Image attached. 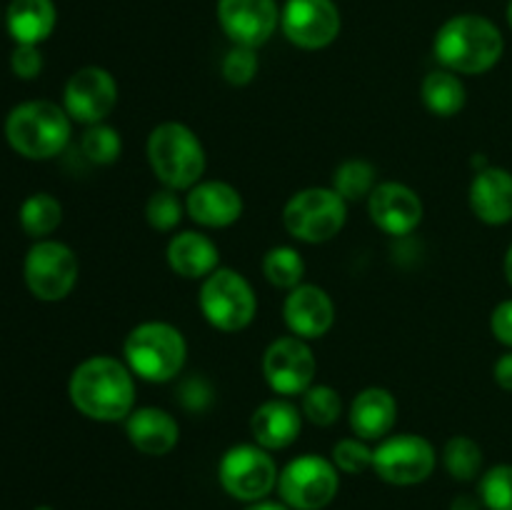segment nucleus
Masks as SVG:
<instances>
[{
	"label": "nucleus",
	"instance_id": "nucleus-1",
	"mask_svg": "<svg viewBox=\"0 0 512 510\" xmlns=\"http://www.w3.org/2000/svg\"><path fill=\"white\" fill-rule=\"evenodd\" d=\"M68 395L85 418L118 423L135 410V375L123 360L93 355L73 370Z\"/></svg>",
	"mask_w": 512,
	"mask_h": 510
},
{
	"label": "nucleus",
	"instance_id": "nucleus-2",
	"mask_svg": "<svg viewBox=\"0 0 512 510\" xmlns=\"http://www.w3.org/2000/svg\"><path fill=\"white\" fill-rule=\"evenodd\" d=\"M433 50L445 70L458 75H483L503 58L505 38L493 20L463 13L440 25Z\"/></svg>",
	"mask_w": 512,
	"mask_h": 510
},
{
	"label": "nucleus",
	"instance_id": "nucleus-3",
	"mask_svg": "<svg viewBox=\"0 0 512 510\" xmlns=\"http://www.w3.org/2000/svg\"><path fill=\"white\" fill-rule=\"evenodd\" d=\"M148 163L155 178L170 190H190L203 180L205 148L185 123H160L148 135Z\"/></svg>",
	"mask_w": 512,
	"mask_h": 510
},
{
	"label": "nucleus",
	"instance_id": "nucleus-4",
	"mask_svg": "<svg viewBox=\"0 0 512 510\" xmlns=\"http://www.w3.org/2000/svg\"><path fill=\"white\" fill-rule=\"evenodd\" d=\"M125 365L148 383H168L183 370L188 343L175 325L165 320H145L135 325L123 343Z\"/></svg>",
	"mask_w": 512,
	"mask_h": 510
},
{
	"label": "nucleus",
	"instance_id": "nucleus-5",
	"mask_svg": "<svg viewBox=\"0 0 512 510\" xmlns=\"http://www.w3.org/2000/svg\"><path fill=\"white\" fill-rule=\"evenodd\" d=\"M5 138L23 158H55L70 140V115L50 100H28L10 110L5 120Z\"/></svg>",
	"mask_w": 512,
	"mask_h": 510
},
{
	"label": "nucleus",
	"instance_id": "nucleus-6",
	"mask_svg": "<svg viewBox=\"0 0 512 510\" xmlns=\"http://www.w3.org/2000/svg\"><path fill=\"white\" fill-rule=\"evenodd\" d=\"M198 305L205 320L223 333L245 330L258 313L253 285L233 268H215L208 278H203Z\"/></svg>",
	"mask_w": 512,
	"mask_h": 510
},
{
	"label": "nucleus",
	"instance_id": "nucleus-7",
	"mask_svg": "<svg viewBox=\"0 0 512 510\" xmlns=\"http://www.w3.org/2000/svg\"><path fill=\"white\" fill-rule=\"evenodd\" d=\"M348 203L333 188L298 190L283 208V225L300 243H328L343 230Z\"/></svg>",
	"mask_w": 512,
	"mask_h": 510
},
{
	"label": "nucleus",
	"instance_id": "nucleus-8",
	"mask_svg": "<svg viewBox=\"0 0 512 510\" xmlns=\"http://www.w3.org/2000/svg\"><path fill=\"white\" fill-rule=\"evenodd\" d=\"M278 465H275L270 450L260 448L258 443H240L225 450L218 465V478L225 493L233 495L243 503H258L265 495L273 493L278 485Z\"/></svg>",
	"mask_w": 512,
	"mask_h": 510
},
{
	"label": "nucleus",
	"instance_id": "nucleus-9",
	"mask_svg": "<svg viewBox=\"0 0 512 510\" xmlns=\"http://www.w3.org/2000/svg\"><path fill=\"white\" fill-rule=\"evenodd\" d=\"M340 488V475L333 460L320 455H300L290 460L278 475V493L293 510H323L333 503Z\"/></svg>",
	"mask_w": 512,
	"mask_h": 510
},
{
	"label": "nucleus",
	"instance_id": "nucleus-10",
	"mask_svg": "<svg viewBox=\"0 0 512 510\" xmlns=\"http://www.w3.org/2000/svg\"><path fill=\"white\" fill-rule=\"evenodd\" d=\"M78 258L60 240H38L28 250L23 263L25 285L30 293L45 303H58L68 298L78 283Z\"/></svg>",
	"mask_w": 512,
	"mask_h": 510
},
{
	"label": "nucleus",
	"instance_id": "nucleus-11",
	"mask_svg": "<svg viewBox=\"0 0 512 510\" xmlns=\"http://www.w3.org/2000/svg\"><path fill=\"white\" fill-rule=\"evenodd\" d=\"M438 455L423 435L400 433L380 440L373 450V470L390 485H418L433 475Z\"/></svg>",
	"mask_w": 512,
	"mask_h": 510
},
{
	"label": "nucleus",
	"instance_id": "nucleus-12",
	"mask_svg": "<svg viewBox=\"0 0 512 510\" xmlns=\"http://www.w3.org/2000/svg\"><path fill=\"white\" fill-rule=\"evenodd\" d=\"M318 363L310 350L308 340L298 335H283L273 340L263 355V375L273 393L290 398V395H303L313 385Z\"/></svg>",
	"mask_w": 512,
	"mask_h": 510
},
{
	"label": "nucleus",
	"instance_id": "nucleus-13",
	"mask_svg": "<svg viewBox=\"0 0 512 510\" xmlns=\"http://www.w3.org/2000/svg\"><path fill=\"white\" fill-rule=\"evenodd\" d=\"M118 105V83L113 75L98 65H88L70 75L65 83L63 108L70 120L83 125L103 123Z\"/></svg>",
	"mask_w": 512,
	"mask_h": 510
},
{
	"label": "nucleus",
	"instance_id": "nucleus-14",
	"mask_svg": "<svg viewBox=\"0 0 512 510\" xmlns=\"http://www.w3.org/2000/svg\"><path fill=\"white\" fill-rule=\"evenodd\" d=\"M280 28L298 48H328L340 35V10L333 0H288L280 10Z\"/></svg>",
	"mask_w": 512,
	"mask_h": 510
},
{
	"label": "nucleus",
	"instance_id": "nucleus-15",
	"mask_svg": "<svg viewBox=\"0 0 512 510\" xmlns=\"http://www.w3.org/2000/svg\"><path fill=\"white\" fill-rule=\"evenodd\" d=\"M218 20L233 45L258 50L280 25V10L275 0H218Z\"/></svg>",
	"mask_w": 512,
	"mask_h": 510
},
{
	"label": "nucleus",
	"instance_id": "nucleus-16",
	"mask_svg": "<svg viewBox=\"0 0 512 510\" xmlns=\"http://www.w3.org/2000/svg\"><path fill=\"white\" fill-rule=\"evenodd\" d=\"M368 213L383 233L403 238V235L413 233L423 220V200L405 183L388 180V183L375 185V190L370 193Z\"/></svg>",
	"mask_w": 512,
	"mask_h": 510
},
{
	"label": "nucleus",
	"instance_id": "nucleus-17",
	"mask_svg": "<svg viewBox=\"0 0 512 510\" xmlns=\"http://www.w3.org/2000/svg\"><path fill=\"white\" fill-rule=\"evenodd\" d=\"M283 318L290 335L315 340L323 338L333 328L335 305L323 288L300 283L298 288L288 290V298L283 303Z\"/></svg>",
	"mask_w": 512,
	"mask_h": 510
},
{
	"label": "nucleus",
	"instance_id": "nucleus-18",
	"mask_svg": "<svg viewBox=\"0 0 512 510\" xmlns=\"http://www.w3.org/2000/svg\"><path fill=\"white\" fill-rule=\"evenodd\" d=\"M185 213L203 228H228L243 215V195L225 180H200L188 190Z\"/></svg>",
	"mask_w": 512,
	"mask_h": 510
},
{
	"label": "nucleus",
	"instance_id": "nucleus-19",
	"mask_svg": "<svg viewBox=\"0 0 512 510\" xmlns=\"http://www.w3.org/2000/svg\"><path fill=\"white\" fill-rule=\"evenodd\" d=\"M470 210L485 225H505L512 220V173L498 165L478 170L470 183Z\"/></svg>",
	"mask_w": 512,
	"mask_h": 510
},
{
	"label": "nucleus",
	"instance_id": "nucleus-20",
	"mask_svg": "<svg viewBox=\"0 0 512 510\" xmlns=\"http://www.w3.org/2000/svg\"><path fill=\"white\" fill-rule=\"evenodd\" d=\"M300 430H303V410L285 398L265 400L250 418V433L265 450L288 448L298 440Z\"/></svg>",
	"mask_w": 512,
	"mask_h": 510
},
{
	"label": "nucleus",
	"instance_id": "nucleus-21",
	"mask_svg": "<svg viewBox=\"0 0 512 510\" xmlns=\"http://www.w3.org/2000/svg\"><path fill=\"white\" fill-rule=\"evenodd\" d=\"M125 433L135 450L145 455H168L178 445L180 425L163 408H135L125 418Z\"/></svg>",
	"mask_w": 512,
	"mask_h": 510
},
{
	"label": "nucleus",
	"instance_id": "nucleus-22",
	"mask_svg": "<svg viewBox=\"0 0 512 510\" xmlns=\"http://www.w3.org/2000/svg\"><path fill=\"white\" fill-rule=\"evenodd\" d=\"M350 428L363 440H383L398 420V400L388 388H365L350 403Z\"/></svg>",
	"mask_w": 512,
	"mask_h": 510
},
{
	"label": "nucleus",
	"instance_id": "nucleus-23",
	"mask_svg": "<svg viewBox=\"0 0 512 510\" xmlns=\"http://www.w3.org/2000/svg\"><path fill=\"white\" fill-rule=\"evenodd\" d=\"M168 265L175 275L188 280H203L220 268V250L208 235L195 233V230H183L173 235L168 243Z\"/></svg>",
	"mask_w": 512,
	"mask_h": 510
},
{
	"label": "nucleus",
	"instance_id": "nucleus-24",
	"mask_svg": "<svg viewBox=\"0 0 512 510\" xmlns=\"http://www.w3.org/2000/svg\"><path fill=\"white\" fill-rule=\"evenodd\" d=\"M5 20H8V33L13 35L15 43L38 45L50 38L58 13H55L53 0H13L8 5Z\"/></svg>",
	"mask_w": 512,
	"mask_h": 510
},
{
	"label": "nucleus",
	"instance_id": "nucleus-25",
	"mask_svg": "<svg viewBox=\"0 0 512 510\" xmlns=\"http://www.w3.org/2000/svg\"><path fill=\"white\" fill-rule=\"evenodd\" d=\"M420 95H423L425 108L433 115H440V118L458 115L465 108V100H468V90H465L460 75L445 68L425 75L423 85H420Z\"/></svg>",
	"mask_w": 512,
	"mask_h": 510
},
{
	"label": "nucleus",
	"instance_id": "nucleus-26",
	"mask_svg": "<svg viewBox=\"0 0 512 510\" xmlns=\"http://www.w3.org/2000/svg\"><path fill=\"white\" fill-rule=\"evenodd\" d=\"M263 275L280 290H293L305 278V260L290 245H275L263 255Z\"/></svg>",
	"mask_w": 512,
	"mask_h": 510
},
{
	"label": "nucleus",
	"instance_id": "nucleus-27",
	"mask_svg": "<svg viewBox=\"0 0 512 510\" xmlns=\"http://www.w3.org/2000/svg\"><path fill=\"white\" fill-rule=\"evenodd\" d=\"M63 220V205L50 193H35L20 205V228L30 238H45L53 233Z\"/></svg>",
	"mask_w": 512,
	"mask_h": 510
},
{
	"label": "nucleus",
	"instance_id": "nucleus-28",
	"mask_svg": "<svg viewBox=\"0 0 512 510\" xmlns=\"http://www.w3.org/2000/svg\"><path fill=\"white\" fill-rule=\"evenodd\" d=\"M375 168L363 158L345 160L333 173V190L345 200V203H358V200L370 198L375 190Z\"/></svg>",
	"mask_w": 512,
	"mask_h": 510
},
{
	"label": "nucleus",
	"instance_id": "nucleus-29",
	"mask_svg": "<svg viewBox=\"0 0 512 510\" xmlns=\"http://www.w3.org/2000/svg\"><path fill=\"white\" fill-rule=\"evenodd\" d=\"M443 465L455 480H473L483 470V448L468 435H455L443 448Z\"/></svg>",
	"mask_w": 512,
	"mask_h": 510
},
{
	"label": "nucleus",
	"instance_id": "nucleus-30",
	"mask_svg": "<svg viewBox=\"0 0 512 510\" xmlns=\"http://www.w3.org/2000/svg\"><path fill=\"white\" fill-rule=\"evenodd\" d=\"M80 153L93 165H110L123 153V138H120V133L113 125H88L83 138H80Z\"/></svg>",
	"mask_w": 512,
	"mask_h": 510
},
{
	"label": "nucleus",
	"instance_id": "nucleus-31",
	"mask_svg": "<svg viewBox=\"0 0 512 510\" xmlns=\"http://www.w3.org/2000/svg\"><path fill=\"white\" fill-rule=\"evenodd\" d=\"M300 410H303V418L310 420L313 425L320 428H328V425L338 423L340 413H343V400L340 393L330 385H310L303 395H300Z\"/></svg>",
	"mask_w": 512,
	"mask_h": 510
},
{
	"label": "nucleus",
	"instance_id": "nucleus-32",
	"mask_svg": "<svg viewBox=\"0 0 512 510\" xmlns=\"http://www.w3.org/2000/svg\"><path fill=\"white\" fill-rule=\"evenodd\" d=\"M185 205L180 203L178 190L163 188L158 193H153L145 203V220L153 230L160 233H170L173 228H178V223L183 220Z\"/></svg>",
	"mask_w": 512,
	"mask_h": 510
},
{
	"label": "nucleus",
	"instance_id": "nucleus-33",
	"mask_svg": "<svg viewBox=\"0 0 512 510\" xmlns=\"http://www.w3.org/2000/svg\"><path fill=\"white\" fill-rule=\"evenodd\" d=\"M480 500L488 510H512V465H495L480 478Z\"/></svg>",
	"mask_w": 512,
	"mask_h": 510
},
{
	"label": "nucleus",
	"instance_id": "nucleus-34",
	"mask_svg": "<svg viewBox=\"0 0 512 510\" xmlns=\"http://www.w3.org/2000/svg\"><path fill=\"white\" fill-rule=\"evenodd\" d=\"M258 68V53H255V48H248V45H233V48L225 53L223 65H220L223 78L228 80L230 85H238V88L240 85L253 83V78L258 75Z\"/></svg>",
	"mask_w": 512,
	"mask_h": 510
},
{
	"label": "nucleus",
	"instance_id": "nucleus-35",
	"mask_svg": "<svg viewBox=\"0 0 512 510\" xmlns=\"http://www.w3.org/2000/svg\"><path fill=\"white\" fill-rule=\"evenodd\" d=\"M333 463L340 473L358 475L373 468V450L365 445L363 438H343L333 448Z\"/></svg>",
	"mask_w": 512,
	"mask_h": 510
},
{
	"label": "nucleus",
	"instance_id": "nucleus-36",
	"mask_svg": "<svg viewBox=\"0 0 512 510\" xmlns=\"http://www.w3.org/2000/svg\"><path fill=\"white\" fill-rule=\"evenodd\" d=\"M10 68L20 80L38 78L40 70H43V55H40L38 45H15L13 55H10Z\"/></svg>",
	"mask_w": 512,
	"mask_h": 510
},
{
	"label": "nucleus",
	"instance_id": "nucleus-37",
	"mask_svg": "<svg viewBox=\"0 0 512 510\" xmlns=\"http://www.w3.org/2000/svg\"><path fill=\"white\" fill-rule=\"evenodd\" d=\"M490 330H493L498 343L512 350V298L495 305L493 315H490Z\"/></svg>",
	"mask_w": 512,
	"mask_h": 510
},
{
	"label": "nucleus",
	"instance_id": "nucleus-38",
	"mask_svg": "<svg viewBox=\"0 0 512 510\" xmlns=\"http://www.w3.org/2000/svg\"><path fill=\"white\" fill-rule=\"evenodd\" d=\"M180 403L188 410H203L210 403V388L203 378H190L180 385Z\"/></svg>",
	"mask_w": 512,
	"mask_h": 510
},
{
	"label": "nucleus",
	"instance_id": "nucleus-39",
	"mask_svg": "<svg viewBox=\"0 0 512 510\" xmlns=\"http://www.w3.org/2000/svg\"><path fill=\"white\" fill-rule=\"evenodd\" d=\"M493 378L500 388L512 393V350H508V353H503L498 360H495Z\"/></svg>",
	"mask_w": 512,
	"mask_h": 510
},
{
	"label": "nucleus",
	"instance_id": "nucleus-40",
	"mask_svg": "<svg viewBox=\"0 0 512 510\" xmlns=\"http://www.w3.org/2000/svg\"><path fill=\"white\" fill-rule=\"evenodd\" d=\"M483 500L473 498V495H458V498L450 503V510H480Z\"/></svg>",
	"mask_w": 512,
	"mask_h": 510
},
{
	"label": "nucleus",
	"instance_id": "nucleus-41",
	"mask_svg": "<svg viewBox=\"0 0 512 510\" xmlns=\"http://www.w3.org/2000/svg\"><path fill=\"white\" fill-rule=\"evenodd\" d=\"M245 510H293L285 503H273V500H258V503H250Z\"/></svg>",
	"mask_w": 512,
	"mask_h": 510
},
{
	"label": "nucleus",
	"instance_id": "nucleus-42",
	"mask_svg": "<svg viewBox=\"0 0 512 510\" xmlns=\"http://www.w3.org/2000/svg\"><path fill=\"white\" fill-rule=\"evenodd\" d=\"M503 270H505V278H508V283L512 285V243H510L508 253H505V263H503Z\"/></svg>",
	"mask_w": 512,
	"mask_h": 510
},
{
	"label": "nucleus",
	"instance_id": "nucleus-43",
	"mask_svg": "<svg viewBox=\"0 0 512 510\" xmlns=\"http://www.w3.org/2000/svg\"><path fill=\"white\" fill-rule=\"evenodd\" d=\"M508 23H510V28H512V0L508 3Z\"/></svg>",
	"mask_w": 512,
	"mask_h": 510
},
{
	"label": "nucleus",
	"instance_id": "nucleus-44",
	"mask_svg": "<svg viewBox=\"0 0 512 510\" xmlns=\"http://www.w3.org/2000/svg\"><path fill=\"white\" fill-rule=\"evenodd\" d=\"M35 510H53V508H48V505H40V508H35Z\"/></svg>",
	"mask_w": 512,
	"mask_h": 510
}]
</instances>
